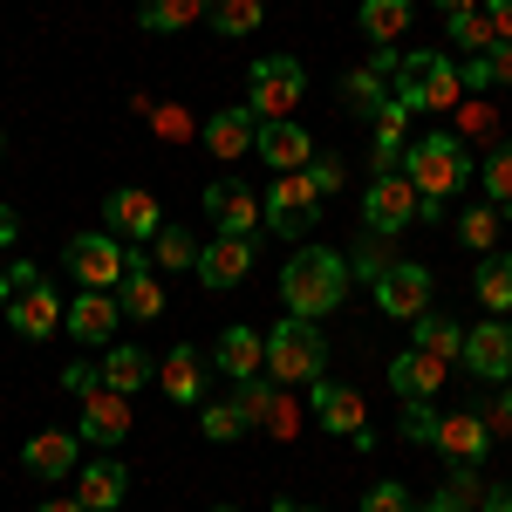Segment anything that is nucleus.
<instances>
[{
    "label": "nucleus",
    "instance_id": "obj_1",
    "mask_svg": "<svg viewBox=\"0 0 512 512\" xmlns=\"http://www.w3.org/2000/svg\"><path fill=\"white\" fill-rule=\"evenodd\" d=\"M349 253H335V246H294L287 260H280V301H287V315H335L342 301H349Z\"/></svg>",
    "mask_w": 512,
    "mask_h": 512
},
{
    "label": "nucleus",
    "instance_id": "obj_2",
    "mask_svg": "<svg viewBox=\"0 0 512 512\" xmlns=\"http://www.w3.org/2000/svg\"><path fill=\"white\" fill-rule=\"evenodd\" d=\"M403 178L417 185V219H444V198L465 192V178H472V158H465V137L458 130H431V137H417L410 151H403Z\"/></svg>",
    "mask_w": 512,
    "mask_h": 512
},
{
    "label": "nucleus",
    "instance_id": "obj_3",
    "mask_svg": "<svg viewBox=\"0 0 512 512\" xmlns=\"http://www.w3.org/2000/svg\"><path fill=\"white\" fill-rule=\"evenodd\" d=\"M390 96L403 110H458L465 103V82H458V62L444 55V48H410L403 55V69L390 76Z\"/></svg>",
    "mask_w": 512,
    "mask_h": 512
},
{
    "label": "nucleus",
    "instance_id": "obj_4",
    "mask_svg": "<svg viewBox=\"0 0 512 512\" xmlns=\"http://www.w3.org/2000/svg\"><path fill=\"white\" fill-rule=\"evenodd\" d=\"M321 369H328V335H321L308 315H287L274 335H267V376L294 390V383H315Z\"/></svg>",
    "mask_w": 512,
    "mask_h": 512
},
{
    "label": "nucleus",
    "instance_id": "obj_5",
    "mask_svg": "<svg viewBox=\"0 0 512 512\" xmlns=\"http://www.w3.org/2000/svg\"><path fill=\"white\" fill-rule=\"evenodd\" d=\"M301 96H308V69H301L294 55H260V62H253V76H246V110L260 123L294 117Z\"/></svg>",
    "mask_w": 512,
    "mask_h": 512
},
{
    "label": "nucleus",
    "instance_id": "obj_6",
    "mask_svg": "<svg viewBox=\"0 0 512 512\" xmlns=\"http://www.w3.org/2000/svg\"><path fill=\"white\" fill-rule=\"evenodd\" d=\"M260 205H267V233H280L287 246H294L301 233H315V219H321V192H315L308 171H280L274 192L260 198Z\"/></svg>",
    "mask_w": 512,
    "mask_h": 512
},
{
    "label": "nucleus",
    "instance_id": "obj_7",
    "mask_svg": "<svg viewBox=\"0 0 512 512\" xmlns=\"http://www.w3.org/2000/svg\"><path fill=\"white\" fill-rule=\"evenodd\" d=\"M62 260H69L76 287H103V294H117L123 274H130V253H123V239H117V233H76Z\"/></svg>",
    "mask_w": 512,
    "mask_h": 512
},
{
    "label": "nucleus",
    "instance_id": "obj_8",
    "mask_svg": "<svg viewBox=\"0 0 512 512\" xmlns=\"http://www.w3.org/2000/svg\"><path fill=\"white\" fill-rule=\"evenodd\" d=\"M417 205H424L417 185H410L403 171H383V178H369V192H362V226L390 239V233H403V226L417 219Z\"/></svg>",
    "mask_w": 512,
    "mask_h": 512
},
{
    "label": "nucleus",
    "instance_id": "obj_9",
    "mask_svg": "<svg viewBox=\"0 0 512 512\" xmlns=\"http://www.w3.org/2000/svg\"><path fill=\"white\" fill-rule=\"evenodd\" d=\"M369 287H376V308H383V315H396V321L431 315V267H417V260H396V267H383Z\"/></svg>",
    "mask_w": 512,
    "mask_h": 512
},
{
    "label": "nucleus",
    "instance_id": "obj_10",
    "mask_svg": "<svg viewBox=\"0 0 512 512\" xmlns=\"http://www.w3.org/2000/svg\"><path fill=\"white\" fill-rule=\"evenodd\" d=\"M465 369L478 383H512V321L506 315L465 328Z\"/></svg>",
    "mask_w": 512,
    "mask_h": 512
},
{
    "label": "nucleus",
    "instance_id": "obj_11",
    "mask_svg": "<svg viewBox=\"0 0 512 512\" xmlns=\"http://www.w3.org/2000/svg\"><path fill=\"white\" fill-rule=\"evenodd\" d=\"M198 144H205L219 164L253 158V144H260V117H253L246 103H233V110H212V117L198 123Z\"/></svg>",
    "mask_w": 512,
    "mask_h": 512
},
{
    "label": "nucleus",
    "instance_id": "obj_12",
    "mask_svg": "<svg viewBox=\"0 0 512 512\" xmlns=\"http://www.w3.org/2000/svg\"><path fill=\"white\" fill-rule=\"evenodd\" d=\"M205 212H212V226L226 239H253V226H267V205L246 192V185H233V178H219V185H205V198H198Z\"/></svg>",
    "mask_w": 512,
    "mask_h": 512
},
{
    "label": "nucleus",
    "instance_id": "obj_13",
    "mask_svg": "<svg viewBox=\"0 0 512 512\" xmlns=\"http://www.w3.org/2000/svg\"><path fill=\"white\" fill-rule=\"evenodd\" d=\"M308 410H315L321 424L335 437H355L369 431V410H362V390H349V383H328V376H315L308 383Z\"/></svg>",
    "mask_w": 512,
    "mask_h": 512
},
{
    "label": "nucleus",
    "instance_id": "obj_14",
    "mask_svg": "<svg viewBox=\"0 0 512 512\" xmlns=\"http://www.w3.org/2000/svg\"><path fill=\"white\" fill-rule=\"evenodd\" d=\"M117 321H123V308H117V294H103V287H76V301L62 308V328L76 342H110Z\"/></svg>",
    "mask_w": 512,
    "mask_h": 512
},
{
    "label": "nucleus",
    "instance_id": "obj_15",
    "mask_svg": "<svg viewBox=\"0 0 512 512\" xmlns=\"http://www.w3.org/2000/svg\"><path fill=\"white\" fill-rule=\"evenodd\" d=\"M103 226H110L117 239H158L164 212H158V198H151V192L123 185V192H110V198H103Z\"/></svg>",
    "mask_w": 512,
    "mask_h": 512
},
{
    "label": "nucleus",
    "instance_id": "obj_16",
    "mask_svg": "<svg viewBox=\"0 0 512 512\" xmlns=\"http://www.w3.org/2000/svg\"><path fill=\"white\" fill-rule=\"evenodd\" d=\"M212 294H226V287H239V280L253 274V239H212V246H198V267H192Z\"/></svg>",
    "mask_w": 512,
    "mask_h": 512
},
{
    "label": "nucleus",
    "instance_id": "obj_17",
    "mask_svg": "<svg viewBox=\"0 0 512 512\" xmlns=\"http://www.w3.org/2000/svg\"><path fill=\"white\" fill-rule=\"evenodd\" d=\"M62 308H69V301L41 280V287H28V294H14V301H7V321H14V335H21V342H48V335L62 328Z\"/></svg>",
    "mask_w": 512,
    "mask_h": 512
},
{
    "label": "nucleus",
    "instance_id": "obj_18",
    "mask_svg": "<svg viewBox=\"0 0 512 512\" xmlns=\"http://www.w3.org/2000/svg\"><path fill=\"white\" fill-rule=\"evenodd\" d=\"M431 451H444L451 465H478L485 451H492V424L478 417V410H451L444 424H437V444Z\"/></svg>",
    "mask_w": 512,
    "mask_h": 512
},
{
    "label": "nucleus",
    "instance_id": "obj_19",
    "mask_svg": "<svg viewBox=\"0 0 512 512\" xmlns=\"http://www.w3.org/2000/svg\"><path fill=\"white\" fill-rule=\"evenodd\" d=\"M253 158H267L274 171H308V158H315V137H308V130H301L294 117L260 123V144H253Z\"/></svg>",
    "mask_w": 512,
    "mask_h": 512
},
{
    "label": "nucleus",
    "instance_id": "obj_20",
    "mask_svg": "<svg viewBox=\"0 0 512 512\" xmlns=\"http://www.w3.org/2000/svg\"><path fill=\"white\" fill-rule=\"evenodd\" d=\"M89 444H123L130 437V396L123 390H96L82 396V424H76Z\"/></svg>",
    "mask_w": 512,
    "mask_h": 512
},
{
    "label": "nucleus",
    "instance_id": "obj_21",
    "mask_svg": "<svg viewBox=\"0 0 512 512\" xmlns=\"http://www.w3.org/2000/svg\"><path fill=\"white\" fill-rule=\"evenodd\" d=\"M123 492H130V472H123L117 458H96V465H82L76 472V499L82 512H117Z\"/></svg>",
    "mask_w": 512,
    "mask_h": 512
},
{
    "label": "nucleus",
    "instance_id": "obj_22",
    "mask_svg": "<svg viewBox=\"0 0 512 512\" xmlns=\"http://www.w3.org/2000/svg\"><path fill=\"white\" fill-rule=\"evenodd\" d=\"M212 369H226L233 383L260 376V369H267V335H253L246 321H239V328H226V335H219V349H212Z\"/></svg>",
    "mask_w": 512,
    "mask_h": 512
},
{
    "label": "nucleus",
    "instance_id": "obj_23",
    "mask_svg": "<svg viewBox=\"0 0 512 512\" xmlns=\"http://www.w3.org/2000/svg\"><path fill=\"white\" fill-rule=\"evenodd\" d=\"M444 376H451V362H437V355H424V349H403L390 362V390L403 396V403H410V396H437Z\"/></svg>",
    "mask_w": 512,
    "mask_h": 512
},
{
    "label": "nucleus",
    "instance_id": "obj_24",
    "mask_svg": "<svg viewBox=\"0 0 512 512\" xmlns=\"http://www.w3.org/2000/svg\"><path fill=\"white\" fill-rule=\"evenodd\" d=\"M158 383L171 403H205V355L192 349V342H178V349L158 362Z\"/></svg>",
    "mask_w": 512,
    "mask_h": 512
},
{
    "label": "nucleus",
    "instance_id": "obj_25",
    "mask_svg": "<svg viewBox=\"0 0 512 512\" xmlns=\"http://www.w3.org/2000/svg\"><path fill=\"white\" fill-rule=\"evenodd\" d=\"M117 308L130 321H158L164 315V287H158V274H151L144 253H130V274H123V287H117Z\"/></svg>",
    "mask_w": 512,
    "mask_h": 512
},
{
    "label": "nucleus",
    "instance_id": "obj_26",
    "mask_svg": "<svg viewBox=\"0 0 512 512\" xmlns=\"http://www.w3.org/2000/svg\"><path fill=\"white\" fill-rule=\"evenodd\" d=\"M403 130H410V110L390 96V110L369 123V164H376V178H383V171H403V151H410Z\"/></svg>",
    "mask_w": 512,
    "mask_h": 512
},
{
    "label": "nucleus",
    "instance_id": "obj_27",
    "mask_svg": "<svg viewBox=\"0 0 512 512\" xmlns=\"http://www.w3.org/2000/svg\"><path fill=\"white\" fill-rule=\"evenodd\" d=\"M21 465H28L35 478H69V472H76V437H69V431H41V437H28Z\"/></svg>",
    "mask_w": 512,
    "mask_h": 512
},
{
    "label": "nucleus",
    "instance_id": "obj_28",
    "mask_svg": "<svg viewBox=\"0 0 512 512\" xmlns=\"http://www.w3.org/2000/svg\"><path fill=\"white\" fill-rule=\"evenodd\" d=\"M342 103H349L355 123H376L383 110H390V89H383V76H376L369 62H362V69H349V76H342Z\"/></svg>",
    "mask_w": 512,
    "mask_h": 512
},
{
    "label": "nucleus",
    "instance_id": "obj_29",
    "mask_svg": "<svg viewBox=\"0 0 512 512\" xmlns=\"http://www.w3.org/2000/svg\"><path fill=\"white\" fill-rule=\"evenodd\" d=\"M410 14H417V0H362V7H355V28L369 41H403Z\"/></svg>",
    "mask_w": 512,
    "mask_h": 512
},
{
    "label": "nucleus",
    "instance_id": "obj_30",
    "mask_svg": "<svg viewBox=\"0 0 512 512\" xmlns=\"http://www.w3.org/2000/svg\"><path fill=\"white\" fill-rule=\"evenodd\" d=\"M410 349L437 355V362H458V355H465V335H458L451 315H417L410 321Z\"/></svg>",
    "mask_w": 512,
    "mask_h": 512
},
{
    "label": "nucleus",
    "instance_id": "obj_31",
    "mask_svg": "<svg viewBox=\"0 0 512 512\" xmlns=\"http://www.w3.org/2000/svg\"><path fill=\"white\" fill-rule=\"evenodd\" d=\"M151 376H158V362H151L144 349H110V355H103V390L137 396L144 383H151Z\"/></svg>",
    "mask_w": 512,
    "mask_h": 512
},
{
    "label": "nucleus",
    "instance_id": "obj_32",
    "mask_svg": "<svg viewBox=\"0 0 512 512\" xmlns=\"http://www.w3.org/2000/svg\"><path fill=\"white\" fill-rule=\"evenodd\" d=\"M198 14H205V0H137V21L151 35H185Z\"/></svg>",
    "mask_w": 512,
    "mask_h": 512
},
{
    "label": "nucleus",
    "instance_id": "obj_33",
    "mask_svg": "<svg viewBox=\"0 0 512 512\" xmlns=\"http://www.w3.org/2000/svg\"><path fill=\"white\" fill-rule=\"evenodd\" d=\"M205 21L226 41H239V35H253V28L267 21V7H260V0H205Z\"/></svg>",
    "mask_w": 512,
    "mask_h": 512
},
{
    "label": "nucleus",
    "instance_id": "obj_34",
    "mask_svg": "<svg viewBox=\"0 0 512 512\" xmlns=\"http://www.w3.org/2000/svg\"><path fill=\"white\" fill-rule=\"evenodd\" d=\"M151 267H171V274L198 267V239L185 233V226H158V239H151Z\"/></svg>",
    "mask_w": 512,
    "mask_h": 512
},
{
    "label": "nucleus",
    "instance_id": "obj_35",
    "mask_svg": "<svg viewBox=\"0 0 512 512\" xmlns=\"http://www.w3.org/2000/svg\"><path fill=\"white\" fill-rule=\"evenodd\" d=\"M280 390H287V383H274V376H267V369H260V376H246V383H239V417H246V431H253V424H267V417H274Z\"/></svg>",
    "mask_w": 512,
    "mask_h": 512
},
{
    "label": "nucleus",
    "instance_id": "obj_36",
    "mask_svg": "<svg viewBox=\"0 0 512 512\" xmlns=\"http://www.w3.org/2000/svg\"><path fill=\"white\" fill-rule=\"evenodd\" d=\"M458 246L492 253V246H499V205H465V212H458Z\"/></svg>",
    "mask_w": 512,
    "mask_h": 512
},
{
    "label": "nucleus",
    "instance_id": "obj_37",
    "mask_svg": "<svg viewBox=\"0 0 512 512\" xmlns=\"http://www.w3.org/2000/svg\"><path fill=\"white\" fill-rule=\"evenodd\" d=\"M472 287H478V301H485V315H512V260H485Z\"/></svg>",
    "mask_w": 512,
    "mask_h": 512
},
{
    "label": "nucleus",
    "instance_id": "obj_38",
    "mask_svg": "<svg viewBox=\"0 0 512 512\" xmlns=\"http://www.w3.org/2000/svg\"><path fill=\"white\" fill-rule=\"evenodd\" d=\"M451 41H458V55H485V48H499L492 21H485V7H472V14H451Z\"/></svg>",
    "mask_w": 512,
    "mask_h": 512
},
{
    "label": "nucleus",
    "instance_id": "obj_39",
    "mask_svg": "<svg viewBox=\"0 0 512 512\" xmlns=\"http://www.w3.org/2000/svg\"><path fill=\"white\" fill-rule=\"evenodd\" d=\"M478 178H485V198L506 212V205H512V137H506V144H499L485 164H478Z\"/></svg>",
    "mask_w": 512,
    "mask_h": 512
},
{
    "label": "nucleus",
    "instance_id": "obj_40",
    "mask_svg": "<svg viewBox=\"0 0 512 512\" xmlns=\"http://www.w3.org/2000/svg\"><path fill=\"white\" fill-rule=\"evenodd\" d=\"M437 424H444V410H437L431 396H410L403 403V437L410 444H437Z\"/></svg>",
    "mask_w": 512,
    "mask_h": 512
},
{
    "label": "nucleus",
    "instance_id": "obj_41",
    "mask_svg": "<svg viewBox=\"0 0 512 512\" xmlns=\"http://www.w3.org/2000/svg\"><path fill=\"white\" fill-rule=\"evenodd\" d=\"M198 431L212 437V444H233V437L246 431V417H239V403H205V410H198Z\"/></svg>",
    "mask_w": 512,
    "mask_h": 512
},
{
    "label": "nucleus",
    "instance_id": "obj_42",
    "mask_svg": "<svg viewBox=\"0 0 512 512\" xmlns=\"http://www.w3.org/2000/svg\"><path fill=\"white\" fill-rule=\"evenodd\" d=\"M362 512H417V499H410L403 478H376V485L362 492Z\"/></svg>",
    "mask_w": 512,
    "mask_h": 512
},
{
    "label": "nucleus",
    "instance_id": "obj_43",
    "mask_svg": "<svg viewBox=\"0 0 512 512\" xmlns=\"http://www.w3.org/2000/svg\"><path fill=\"white\" fill-rule=\"evenodd\" d=\"M383 267H396V253L383 246V233H369V239H362V246L349 253V274H355V280H376Z\"/></svg>",
    "mask_w": 512,
    "mask_h": 512
},
{
    "label": "nucleus",
    "instance_id": "obj_44",
    "mask_svg": "<svg viewBox=\"0 0 512 512\" xmlns=\"http://www.w3.org/2000/svg\"><path fill=\"white\" fill-rule=\"evenodd\" d=\"M444 492H451V499H465V506L478 512L492 485H485V472H478V465H451V478H444Z\"/></svg>",
    "mask_w": 512,
    "mask_h": 512
},
{
    "label": "nucleus",
    "instance_id": "obj_45",
    "mask_svg": "<svg viewBox=\"0 0 512 512\" xmlns=\"http://www.w3.org/2000/svg\"><path fill=\"white\" fill-rule=\"evenodd\" d=\"M55 383H62V390H69V396L82 403V396H96V390H103V362H69V369H62Z\"/></svg>",
    "mask_w": 512,
    "mask_h": 512
},
{
    "label": "nucleus",
    "instance_id": "obj_46",
    "mask_svg": "<svg viewBox=\"0 0 512 512\" xmlns=\"http://www.w3.org/2000/svg\"><path fill=\"white\" fill-rule=\"evenodd\" d=\"M308 178H315V192H321V198H328V192H342V164H335V158H321V151L308 158Z\"/></svg>",
    "mask_w": 512,
    "mask_h": 512
},
{
    "label": "nucleus",
    "instance_id": "obj_47",
    "mask_svg": "<svg viewBox=\"0 0 512 512\" xmlns=\"http://www.w3.org/2000/svg\"><path fill=\"white\" fill-rule=\"evenodd\" d=\"M267 431H274V437H294V431H301V410H294V396H287V390H280L274 417H267Z\"/></svg>",
    "mask_w": 512,
    "mask_h": 512
},
{
    "label": "nucleus",
    "instance_id": "obj_48",
    "mask_svg": "<svg viewBox=\"0 0 512 512\" xmlns=\"http://www.w3.org/2000/svg\"><path fill=\"white\" fill-rule=\"evenodd\" d=\"M458 82H465V89H492V62H485V55H465Z\"/></svg>",
    "mask_w": 512,
    "mask_h": 512
},
{
    "label": "nucleus",
    "instance_id": "obj_49",
    "mask_svg": "<svg viewBox=\"0 0 512 512\" xmlns=\"http://www.w3.org/2000/svg\"><path fill=\"white\" fill-rule=\"evenodd\" d=\"M485 21H492L499 41H512V0H485Z\"/></svg>",
    "mask_w": 512,
    "mask_h": 512
},
{
    "label": "nucleus",
    "instance_id": "obj_50",
    "mask_svg": "<svg viewBox=\"0 0 512 512\" xmlns=\"http://www.w3.org/2000/svg\"><path fill=\"white\" fill-rule=\"evenodd\" d=\"M485 62H492V89H499V82H512V41L485 48Z\"/></svg>",
    "mask_w": 512,
    "mask_h": 512
},
{
    "label": "nucleus",
    "instance_id": "obj_51",
    "mask_svg": "<svg viewBox=\"0 0 512 512\" xmlns=\"http://www.w3.org/2000/svg\"><path fill=\"white\" fill-rule=\"evenodd\" d=\"M158 137H192V117H185V110H158Z\"/></svg>",
    "mask_w": 512,
    "mask_h": 512
},
{
    "label": "nucleus",
    "instance_id": "obj_52",
    "mask_svg": "<svg viewBox=\"0 0 512 512\" xmlns=\"http://www.w3.org/2000/svg\"><path fill=\"white\" fill-rule=\"evenodd\" d=\"M7 280H14V294H28V287H41V274L28 267V260H7Z\"/></svg>",
    "mask_w": 512,
    "mask_h": 512
},
{
    "label": "nucleus",
    "instance_id": "obj_53",
    "mask_svg": "<svg viewBox=\"0 0 512 512\" xmlns=\"http://www.w3.org/2000/svg\"><path fill=\"white\" fill-rule=\"evenodd\" d=\"M485 424H492V431H512V390L492 403V417H485Z\"/></svg>",
    "mask_w": 512,
    "mask_h": 512
},
{
    "label": "nucleus",
    "instance_id": "obj_54",
    "mask_svg": "<svg viewBox=\"0 0 512 512\" xmlns=\"http://www.w3.org/2000/svg\"><path fill=\"white\" fill-rule=\"evenodd\" d=\"M478 512H512V485H492V492H485V506Z\"/></svg>",
    "mask_w": 512,
    "mask_h": 512
},
{
    "label": "nucleus",
    "instance_id": "obj_55",
    "mask_svg": "<svg viewBox=\"0 0 512 512\" xmlns=\"http://www.w3.org/2000/svg\"><path fill=\"white\" fill-rule=\"evenodd\" d=\"M417 512H472V506H465V499H451V492H437V499H424Z\"/></svg>",
    "mask_w": 512,
    "mask_h": 512
},
{
    "label": "nucleus",
    "instance_id": "obj_56",
    "mask_svg": "<svg viewBox=\"0 0 512 512\" xmlns=\"http://www.w3.org/2000/svg\"><path fill=\"white\" fill-rule=\"evenodd\" d=\"M21 239V219H14V205H0V246H14Z\"/></svg>",
    "mask_w": 512,
    "mask_h": 512
},
{
    "label": "nucleus",
    "instance_id": "obj_57",
    "mask_svg": "<svg viewBox=\"0 0 512 512\" xmlns=\"http://www.w3.org/2000/svg\"><path fill=\"white\" fill-rule=\"evenodd\" d=\"M431 7H444V21H451V14H472L478 0H431Z\"/></svg>",
    "mask_w": 512,
    "mask_h": 512
},
{
    "label": "nucleus",
    "instance_id": "obj_58",
    "mask_svg": "<svg viewBox=\"0 0 512 512\" xmlns=\"http://www.w3.org/2000/svg\"><path fill=\"white\" fill-rule=\"evenodd\" d=\"M35 512H82V499H48V506H35Z\"/></svg>",
    "mask_w": 512,
    "mask_h": 512
},
{
    "label": "nucleus",
    "instance_id": "obj_59",
    "mask_svg": "<svg viewBox=\"0 0 512 512\" xmlns=\"http://www.w3.org/2000/svg\"><path fill=\"white\" fill-rule=\"evenodd\" d=\"M7 301H14V280H7V267H0V315H7Z\"/></svg>",
    "mask_w": 512,
    "mask_h": 512
},
{
    "label": "nucleus",
    "instance_id": "obj_60",
    "mask_svg": "<svg viewBox=\"0 0 512 512\" xmlns=\"http://www.w3.org/2000/svg\"><path fill=\"white\" fill-rule=\"evenodd\" d=\"M274 512H321V506H294V499H274Z\"/></svg>",
    "mask_w": 512,
    "mask_h": 512
},
{
    "label": "nucleus",
    "instance_id": "obj_61",
    "mask_svg": "<svg viewBox=\"0 0 512 512\" xmlns=\"http://www.w3.org/2000/svg\"><path fill=\"white\" fill-rule=\"evenodd\" d=\"M212 512H239V506H212Z\"/></svg>",
    "mask_w": 512,
    "mask_h": 512
},
{
    "label": "nucleus",
    "instance_id": "obj_62",
    "mask_svg": "<svg viewBox=\"0 0 512 512\" xmlns=\"http://www.w3.org/2000/svg\"><path fill=\"white\" fill-rule=\"evenodd\" d=\"M0 151H7V144H0Z\"/></svg>",
    "mask_w": 512,
    "mask_h": 512
}]
</instances>
